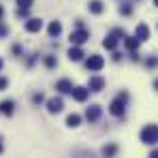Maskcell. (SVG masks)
I'll return each instance as SVG.
<instances>
[{
	"instance_id": "1",
	"label": "cell",
	"mask_w": 158,
	"mask_h": 158,
	"mask_svg": "<svg viewBox=\"0 0 158 158\" xmlns=\"http://www.w3.org/2000/svg\"><path fill=\"white\" fill-rule=\"evenodd\" d=\"M126 103H128V94L126 92H120L113 101H111V105H109V111H111V115H124V111H126Z\"/></svg>"
},
{
	"instance_id": "2",
	"label": "cell",
	"mask_w": 158,
	"mask_h": 158,
	"mask_svg": "<svg viewBox=\"0 0 158 158\" xmlns=\"http://www.w3.org/2000/svg\"><path fill=\"white\" fill-rule=\"evenodd\" d=\"M141 141L148 143V145L158 143V126H156V124H148V126L141 131Z\"/></svg>"
},
{
	"instance_id": "3",
	"label": "cell",
	"mask_w": 158,
	"mask_h": 158,
	"mask_svg": "<svg viewBox=\"0 0 158 158\" xmlns=\"http://www.w3.org/2000/svg\"><path fill=\"white\" fill-rule=\"evenodd\" d=\"M85 66H88V71H101L103 66H105V60H103V56H98V53H92L90 58H88V62H85Z\"/></svg>"
},
{
	"instance_id": "4",
	"label": "cell",
	"mask_w": 158,
	"mask_h": 158,
	"mask_svg": "<svg viewBox=\"0 0 158 158\" xmlns=\"http://www.w3.org/2000/svg\"><path fill=\"white\" fill-rule=\"evenodd\" d=\"M88 39H90L88 30H85V28H77L75 32H71V39H69V41H71L73 45H83Z\"/></svg>"
},
{
	"instance_id": "5",
	"label": "cell",
	"mask_w": 158,
	"mask_h": 158,
	"mask_svg": "<svg viewBox=\"0 0 158 158\" xmlns=\"http://www.w3.org/2000/svg\"><path fill=\"white\" fill-rule=\"evenodd\" d=\"M62 109H64V103H62L60 96H53V98L47 101V111H49V113H60Z\"/></svg>"
},
{
	"instance_id": "6",
	"label": "cell",
	"mask_w": 158,
	"mask_h": 158,
	"mask_svg": "<svg viewBox=\"0 0 158 158\" xmlns=\"http://www.w3.org/2000/svg\"><path fill=\"white\" fill-rule=\"evenodd\" d=\"M101 113H103V109L98 105H90L85 109V120H88V122H96V120L101 118Z\"/></svg>"
},
{
	"instance_id": "7",
	"label": "cell",
	"mask_w": 158,
	"mask_h": 158,
	"mask_svg": "<svg viewBox=\"0 0 158 158\" xmlns=\"http://www.w3.org/2000/svg\"><path fill=\"white\" fill-rule=\"evenodd\" d=\"M71 94H73V98H75L77 103H83V101L88 98L90 90H88V88H83V85H77V88H73V90H71Z\"/></svg>"
},
{
	"instance_id": "8",
	"label": "cell",
	"mask_w": 158,
	"mask_h": 158,
	"mask_svg": "<svg viewBox=\"0 0 158 158\" xmlns=\"http://www.w3.org/2000/svg\"><path fill=\"white\" fill-rule=\"evenodd\" d=\"M103 88H105V79L103 77H90V83H88L90 92H101Z\"/></svg>"
},
{
	"instance_id": "9",
	"label": "cell",
	"mask_w": 158,
	"mask_h": 158,
	"mask_svg": "<svg viewBox=\"0 0 158 158\" xmlns=\"http://www.w3.org/2000/svg\"><path fill=\"white\" fill-rule=\"evenodd\" d=\"M41 28H43V19H39V17H32V19L26 22L28 32H41Z\"/></svg>"
},
{
	"instance_id": "10",
	"label": "cell",
	"mask_w": 158,
	"mask_h": 158,
	"mask_svg": "<svg viewBox=\"0 0 158 158\" xmlns=\"http://www.w3.org/2000/svg\"><path fill=\"white\" fill-rule=\"evenodd\" d=\"M135 36H137L139 41H148V39H150V28L145 26V24H139L137 30H135Z\"/></svg>"
},
{
	"instance_id": "11",
	"label": "cell",
	"mask_w": 158,
	"mask_h": 158,
	"mask_svg": "<svg viewBox=\"0 0 158 158\" xmlns=\"http://www.w3.org/2000/svg\"><path fill=\"white\" fill-rule=\"evenodd\" d=\"M103 47L109 49V52H115V47H118V36H115V34H109L105 41H103Z\"/></svg>"
},
{
	"instance_id": "12",
	"label": "cell",
	"mask_w": 158,
	"mask_h": 158,
	"mask_svg": "<svg viewBox=\"0 0 158 158\" xmlns=\"http://www.w3.org/2000/svg\"><path fill=\"white\" fill-rule=\"evenodd\" d=\"M13 111H15L13 101H2V103H0V113H2V115H13Z\"/></svg>"
},
{
	"instance_id": "13",
	"label": "cell",
	"mask_w": 158,
	"mask_h": 158,
	"mask_svg": "<svg viewBox=\"0 0 158 158\" xmlns=\"http://www.w3.org/2000/svg\"><path fill=\"white\" fill-rule=\"evenodd\" d=\"M56 90H60L62 94H66V92H71V90H73V83H71L69 79H60V81L56 83Z\"/></svg>"
},
{
	"instance_id": "14",
	"label": "cell",
	"mask_w": 158,
	"mask_h": 158,
	"mask_svg": "<svg viewBox=\"0 0 158 158\" xmlns=\"http://www.w3.org/2000/svg\"><path fill=\"white\" fill-rule=\"evenodd\" d=\"M139 43H141V41H139L137 36H124V47L131 49V52H135V49L139 47Z\"/></svg>"
},
{
	"instance_id": "15",
	"label": "cell",
	"mask_w": 158,
	"mask_h": 158,
	"mask_svg": "<svg viewBox=\"0 0 158 158\" xmlns=\"http://www.w3.org/2000/svg\"><path fill=\"white\" fill-rule=\"evenodd\" d=\"M81 58H83V52L79 49V45H75V47L69 49V60H71V62H79Z\"/></svg>"
},
{
	"instance_id": "16",
	"label": "cell",
	"mask_w": 158,
	"mask_h": 158,
	"mask_svg": "<svg viewBox=\"0 0 158 158\" xmlns=\"http://www.w3.org/2000/svg\"><path fill=\"white\" fill-rule=\"evenodd\" d=\"M88 9H90V13H94V15H101L105 6H103V2H101V0H92V2L88 4Z\"/></svg>"
},
{
	"instance_id": "17",
	"label": "cell",
	"mask_w": 158,
	"mask_h": 158,
	"mask_svg": "<svg viewBox=\"0 0 158 158\" xmlns=\"http://www.w3.org/2000/svg\"><path fill=\"white\" fill-rule=\"evenodd\" d=\"M115 154H118V145H115V143H109V145L103 148V156L105 158H113Z\"/></svg>"
},
{
	"instance_id": "18",
	"label": "cell",
	"mask_w": 158,
	"mask_h": 158,
	"mask_svg": "<svg viewBox=\"0 0 158 158\" xmlns=\"http://www.w3.org/2000/svg\"><path fill=\"white\" fill-rule=\"evenodd\" d=\"M79 124H81V115H77V113H71V115L66 118V126H71V128H77Z\"/></svg>"
},
{
	"instance_id": "19",
	"label": "cell",
	"mask_w": 158,
	"mask_h": 158,
	"mask_svg": "<svg viewBox=\"0 0 158 158\" xmlns=\"http://www.w3.org/2000/svg\"><path fill=\"white\" fill-rule=\"evenodd\" d=\"M47 32H49V36H58V34L62 32V24H60V22H52L49 28H47Z\"/></svg>"
},
{
	"instance_id": "20",
	"label": "cell",
	"mask_w": 158,
	"mask_h": 158,
	"mask_svg": "<svg viewBox=\"0 0 158 158\" xmlns=\"http://www.w3.org/2000/svg\"><path fill=\"white\" fill-rule=\"evenodd\" d=\"M56 64H58V60H56L53 56H47V58H45V66H49V69H53Z\"/></svg>"
},
{
	"instance_id": "21",
	"label": "cell",
	"mask_w": 158,
	"mask_h": 158,
	"mask_svg": "<svg viewBox=\"0 0 158 158\" xmlns=\"http://www.w3.org/2000/svg\"><path fill=\"white\" fill-rule=\"evenodd\" d=\"M32 2H34V0H17L19 9H30V6H32Z\"/></svg>"
},
{
	"instance_id": "22",
	"label": "cell",
	"mask_w": 158,
	"mask_h": 158,
	"mask_svg": "<svg viewBox=\"0 0 158 158\" xmlns=\"http://www.w3.org/2000/svg\"><path fill=\"white\" fill-rule=\"evenodd\" d=\"M120 13H122V15H131V13H132V6H128V4H122V6H120Z\"/></svg>"
},
{
	"instance_id": "23",
	"label": "cell",
	"mask_w": 158,
	"mask_h": 158,
	"mask_svg": "<svg viewBox=\"0 0 158 158\" xmlns=\"http://www.w3.org/2000/svg\"><path fill=\"white\" fill-rule=\"evenodd\" d=\"M75 156H77V158H94V156H92V152H83V150L75 152Z\"/></svg>"
},
{
	"instance_id": "24",
	"label": "cell",
	"mask_w": 158,
	"mask_h": 158,
	"mask_svg": "<svg viewBox=\"0 0 158 158\" xmlns=\"http://www.w3.org/2000/svg\"><path fill=\"white\" fill-rule=\"evenodd\" d=\"M6 85H9V79H6V77H0V92H2V90H6Z\"/></svg>"
},
{
	"instance_id": "25",
	"label": "cell",
	"mask_w": 158,
	"mask_h": 158,
	"mask_svg": "<svg viewBox=\"0 0 158 158\" xmlns=\"http://www.w3.org/2000/svg\"><path fill=\"white\" fill-rule=\"evenodd\" d=\"M145 64H148V66H156V64H158V58H154V56H152V58H148V62H145Z\"/></svg>"
},
{
	"instance_id": "26",
	"label": "cell",
	"mask_w": 158,
	"mask_h": 158,
	"mask_svg": "<svg viewBox=\"0 0 158 158\" xmlns=\"http://www.w3.org/2000/svg\"><path fill=\"white\" fill-rule=\"evenodd\" d=\"M9 34V28L6 26H0V36H6Z\"/></svg>"
},
{
	"instance_id": "27",
	"label": "cell",
	"mask_w": 158,
	"mask_h": 158,
	"mask_svg": "<svg viewBox=\"0 0 158 158\" xmlns=\"http://www.w3.org/2000/svg\"><path fill=\"white\" fill-rule=\"evenodd\" d=\"M32 101H34V103H41V101H43V94H34Z\"/></svg>"
},
{
	"instance_id": "28",
	"label": "cell",
	"mask_w": 158,
	"mask_h": 158,
	"mask_svg": "<svg viewBox=\"0 0 158 158\" xmlns=\"http://www.w3.org/2000/svg\"><path fill=\"white\" fill-rule=\"evenodd\" d=\"M150 158H158V150H152V154H150Z\"/></svg>"
},
{
	"instance_id": "29",
	"label": "cell",
	"mask_w": 158,
	"mask_h": 158,
	"mask_svg": "<svg viewBox=\"0 0 158 158\" xmlns=\"http://www.w3.org/2000/svg\"><path fill=\"white\" fill-rule=\"evenodd\" d=\"M2 15H4V9H2V6H0V19H2Z\"/></svg>"
},
{
	"instance_id": "30",
	"label": "cell",
	"mask_w": 158,
	"mask_h": 158,
	"mask_svg": "<svg viewBox=\"0 0 158 158\" xmlns=\"http://www.w3.org/2000/svg\"><path fill=\"white\" fill-rule=\"evenodd\" d=\"M2 150H4V145H2V141H0V154H2Z\"/></svg>"
},
{
	"instance_id": "31",
	"label": "cell",
	"mask_w": 158,
	"mask_h": 158,
	"mask_svg": "<svg viewBox=\"0 0 158 158\" xmlns=\"http://www.w3.org/2000/svg\"><path fill=\"white\" fill-rule=\"evenodd\" d=\"M2 66H4V62H2V58H0V71H2Z\"/></svg>"
},
{
	"instance_id": "32",
	"label": "cell",
	"mask_w": 158,
	"mask_h": 158,
	"mask_svg": "<svg viewBox=\"0 0 158 158\" xmlns=\"http://www.w3.org/2000/svg\"><path fill=\"white\" fill-rule=\"evenodd\" d=\"M154 88H156V90H158V79H156V81H154Z\"/></svg>"
},
{
	"instance_id": "33",
	"label": "cell",
	"mask_w": 158,
	"mask_h": 158,
	"mask_svg": "<svg viewBox=\"0 0 158 158\" xmlns=\"http://www.w3.org/2000/svg\"><path fill=\"white\" fill-rule=\"evenodd\" d=\"M154 4H156V6H158V0H154Z\"/></svg>"
}]
</instances>
